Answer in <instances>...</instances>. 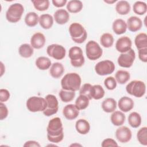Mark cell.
<instances>
[{"instance_id":"1","label":"cell","mask_w":147,"mask_h":147,"mask_svg":"<svg viewBox=\"0 0 147 147\" xmlns=\"http://www.w3.org/2000/svg\"><path fill=\"white\" fill-rule=\"evenodd\" d=\"M47 138L53 143H59L64 138L63 123L60 118L55 117L51 119L48 123L47 128Z\"/></svg>"},{"instance_id":"2","label":"cell","mask_w":147,"mask_h":147,"mask_svg":"<svg viewBox=\"0 0 147 147\" xmlns=\"http://www.w3.org/2000/svg\"><path fill=\"white\" fill-rule=\"evenodd\" d=\"M81 78L77 73L71 72L64 75L61 80V86L63 89L76 91L80 88Z\"/></svg>"},{"instance_id":"3","label":"cell","mask_w":147,"mask_h":147,"mask_svg":"<svg viewBox=\"0 0 147 147\" xmlns=\"http://www.w3.org/2000/svg\"><path fill=\"white\" fill-rule=\"evenodd\" d=\"M69 33L72 40L78 44L84 42L87 37L86 30L83 25L78 22H74L70 25Z\"/></svg>"},{"instance_id":"4","label":"cell","mask_w":147,"mask_h":147,"mask_svg":"<svg viewBox=\"0 0 147 147\" xmlns=\"http://www.w3.org/2000/svg\"><path fill=\"white\" fill-rule=\"evenodd\" d=\"M24 11V7L22 4L19 3L11 4L6 13V20L10 22L16 23L21 20Z\"/></svg>"},{"instance_id":"5","label":"cell","mask_w":147,"mask_h":147,"mask_svg":"<svg viewBox=\"0 0 147 147\" xmlns=\"http://www.w3.org/2000/svg\"><path fill=\"white\" fill-rule=\"evenodd\" d=\"M126 90L129 94L136 98H141L145 94L146 86L144 82L134 80L127 84Z\"/></svg>"},{"instance_id":"6","label":"cell","mask_w":147,"mask_h":147,"mask_svg":"<svg viewBox=\"0 0 147 147\" xmlns=\"http://www.w3.org/2000/svg\"><path fill=\"white\" fill-rule=\"evenodd\" d=\"M26 105L29 111L35 113L43 111L46 108L47 102L44 98L33 96L27 100Z\"/></svg>"},{"instance_id":"7","label":"cell","mask_w":147,"mask_h":147,"mask_svg":"<svg viewBox=\"0 0 147 147\" xmlns=\"http://www.w3.org/2000/svg\"><path fill=\"white\" fill-rule=\"evenodd\" d=\"M71 65L74 67H81L85 62L82 49L76 46L71 47L68 52Z\"/></svg>"},{"instance_id":"8","label":"cell","mask_w":147,"mask_h":147,"mask_svg":"<svg viewBox=\"0 0 147 147\" xmlns=\"http://www.w3.org/2000/svg\"><path fill=\"white\" fill-rule=\"evenodd\" d=\"M86 53L88 59L96 60L102 56L103 50L96 41L91 40L86 44Z\"/></svg>"},{"instance_id":"9","label":"cell","mask_w":147,"mask_h":147,"mask_svg":"<svg viewBox=\"0 0 147 147\" xmlns=\"http://www.w3.org/2000/svg\"><path fill=\"white\" fill-rule=\"evenodd\" d=\"M115 69V64L112 61L105 60L98 62L95 66L96 73L100 76L107 75L112 74Z\"/></svg>"},{"instance_id":"10","label":"cell","mask_w":147,"mask_h":147,"mask_svg":"<svg viewBox=\"0 0 147 147\" xmlns=\"http://www.w3.org/2000/svg\"><path fill=\"white\" fill-rule=\"evenodd\" d=\"M47 106L45 109L42 111L43 114L47 117L56 114L59 109V102L57 98L52 95L48 94L45 97Z\"/></svg>"},{"instance_id":"11","label":"cell","mask_w":147,"mask_h":147,"mask_svg":"<svg viewBox=\"0 0 147 147\" xmlns=\"http://www.w3.org/2000/svg\"><path fill=\"white\" fill-rule=\"evenodd\" d=\"M136 58V53L130 49L125 53H122L118 57L117 62L119 66L123 68H130L132 66Z\"/></svg>"},{"instance_id":"12","label":"cell","mask_w":147,"mask_h":147,"mask_svg":"<svg viewBox=\"0 0 147 147\" xmlns=\"http://www.w3.org/2000/svg\"><path fill=\"white\" fill-rule=\"evenodd\" d=\"M47 53L50 56L56 60H62L64 58L66 51L64 47L61 45L53 44L48 46Z\"/></svg>"},{"instance_id":"13","label":"cell","mask_w":147,"mask_h":147,"mask_svg":"<svg viewBox=\"0 0 147 147\" xmlns=\"http://www.w3.org/2000/svg\"><path fill=\"white\" fill-rule=\"evenodd\" d=\"M131 131L126 126H121L116 130L115 137L117 140L121 143H126L129 142L131 140Z\"/></svg>"},{"instance_id":"14","label":"cell","mask_w":147,"mask_h":147,"mask_svg":"<svg viewBox=\"0 0 147 147\" xmlns=\"http://www.w3.org/2000/svg\"><path fill=\"white\" fill-rule=\"evenodd\" d=\"M131 40L129 37L122 36L117 40L115 43V48L121 53H125L131 49Z\"/></svg>"},{"instance_id":"15","label":"cell","mask_w":147,"mask_h":147,"mask_svg":"<svg viewBox=\"0 0 147 147\" xmlns=\"http://www.w3.org/2000/svg\"><path fill=\"white\" fill-rule=\"evenodd\" d=\"M79 114V110L76 106L73 104L66 105L63 110V114L65 118L68 120H73L78 117Z\"/></svg>"},{"instance_id":"16","label":"cell","mask_w":147,"mask_h":147,"mask_svg":"<svg viewBox=\"0 0 147 147\" xmlns=\"http://www.w3.org/2000/svg\"><path fill=\"white\" fill-rule=\"evenodd\" d=\"M45 41V36L40 32H37L32 36L30 38V45L33 48L39 49L44 46Z\"/></svg>"},{"instance_id":"17","label":"cell","mask_w":147,"mask_h":147,"mask_svg":"<svg viewBox=\"0 0 147 147\" xmlns=\"http://www.w3.org/2000/svg\"><path fill=\"white\" fill-rule=\"evenodd\" d=\"M118 106L120 110L122 112L127 113L134 107V101L129 97L123 96L118 100Z\"/></svg>"},{"instance_id":"18","label":"cell","mask_w":147,"mask_h":147,"mask_svg":"<svg viewBox=\"0 0 147 147\" xmlns=\"http://www.w3.org/2000/svg\"><path fill=\"white\" fill-rule=\"evenodd\" d=\"M53 17L57 24L59 25H64L69 21V14L66 10L60 9L57 10L55 12Z\"/></svg>"},{"instance_id":"19","label":"cell","mask_w":147,"mask_h":147,"mask_svg":"<svg viewBox=\"0 0 147 147\" xmlns=\"http://www.w3.org/2000/svg\"><path fill=\"white\" fill-rule=\"evenodd\" d=\"M127 28L132 32H136L142 26V20L136 16H131L129 17L127 20Z\"/></svg>"},{"instance_id":"20","label":"cell","mask_w":147,"mask_h":147,"mask_svg":"<svg viewBox=\"0 0 147 147\" xmlns=\"http://www.w3.org/2000/svg\"><path fill=\"white\" fill-rule=\"evenodd\" d=\"M112 28L114 32L117 34H122L127 30L126 22L122 19H116L113 23Z\"/></svg>"},{"instance_id":"21","label":"cell","mask_w":147,"mask_h":147,"mask_svg":"<svg viewBox=\"0 0 147 147\" xmlns=\"http://www.w3.org/2000/svg\"><path fill=\"white\" fill-rule=\"evenodd\" d=\"M64 72V67L61 63L56 62L53 63L50 68L49 73L52 77L55 79L60 78Z\"/></svg>"},{"instance_id":"22","label":"cell","mask_w":147,"mask_h":147,"mask_svg":"<svg viewBox=\"0 0 147 147\" xmlns=\"http://www.w3.org/2000/svg\"><path fill=\"white\" fill-rule=\"evenodd\" d=\"M75 128L79 134H86L90 130V125L87 120L84 119H79L76 122Z\"/></svg>"},{"instance_id":"23","label":"cell","mask_w":147,"mask_h":147,"mask_svg":"<svg viewBox=\"0 0 147 147\" xmlns=\"http://www.w3.org/2000/svg\"><path fill=\"white\" fill-rule=\"evenodd\" d=\"M126 117L124 113L120 111H114L110 117L111 123L117 126L122 125L125 121Z\"/></svg>"},{"instance_id":"24","label":"cell","mask_w":147,"mask_h":147,"mask_svg":"<svg viewBox=\"0 0 147 147\" xmlns=\"http://www.w3.org/2000/svg\"><path fill=\"white\" fill-rule=\"evenodd\" d=\"M40 25L44 29H49L53 24V18L49 14H43L39 17Z\"/></svg>"},{"instance_id":"25","label":"cell","mask_w":147,"mask_h":147,"mask_svg":"<svg viewBox=\"0 0 147 147\" xmlns=\"http://www.w3.org/2000/svg\"><path fill=\"white\" fill-rule=\"evenodd\" d=\"M101 106L105 112L107 113H112L117 108V102L112 98H108L102 102Z\"/></svg>"},{"instance_id":"26","label":"cell","mask_w":147,"mask_h":147,"mask_svg":"<svg viewBox=\"0 0 147 147\" xmlns=\"http://www.w3.org/2000/svg\"><path fill=\"white\" fill-rule=\"evenodd\" d=\"M83 6L82 1L79 0H71L67 4V9L69 13H76L82 10Z\"/></svg>"},{"instance_id":"27","label":"cell","mask_w":147,"mask_h":147,"mask_svg":"<svg viewBox=\"0 0 147 147\" xmlns=\"http://www.w3.org/2000/svg\"><path fill=\"white\" fill-rule=\"evenodd\" d=\"M115 10L120 15H126L130 10V5L126 1H118L115 5Z\"/></svg>"},{"instance_id":"28","label":"cell","mask_w":147,"mask_h":147,"mask_svg":"<svg viewBox=\"0 0 147 147\" xmlns=\"http://www.w3.org/2000/svg\"><path fill=\"white\" fill-rule=\"evenodd\" d=\"M33 48L29 44H23L21 45L18 48L20 55L24 58L30 57L33 55Z\"/></svg>"},{"instance_id":"29","label":"cell","mask_w":147,"mask_h":147,"mask_svg":"<svg viewBox=\"0 0 147 147\" xmlns=\"http://www.w3.org/2000/svg\"><path fill=\"white\" fill-rule=\"evenodd\" d=\"M35 64L36 67L40 70H47L52 65L51 60L45 56L38 57L36 60Z\"/></svg>"},{"instance_id":"30","label":"cell","mask_w":147,"mask_h":147,"mask_svg":"<svg viewBox=\"0 0 147 147\" xmlns=\"http://www.w3.org/2000/svg\"><path fill=\"white\" fill-rule=\"evenodd\" d=\"M134 43L138 50L147 48V35L145 33L137 34L134 40Z\"/></svg>"},{"instance_id":"31","label":"cell","mask_w":147,"mask_h":147,"mask_svg":"<svg viewBox=\"0 0 147 147\" xmlns=\"http://www.w3.org/2000/svg\"><path fill=\"white\" fill-rule=\"evenodd\" d=\"M141 117L137 112L131 113L128 117L129 124L133 128H137L141 124Z\"/></svg>"},{"instance_id":"32","label":"cell","mask_w":147,"mask_h":147,"mask_svg":"<svg viewBox=\"0 0 147 147\" xmlns=\"http://www.w3.org/2000/svg\"><path fill=\"white\" fill-rule=\"evenodd\" d=\"M39 17L35 12L31 11L27 13L25 17V22L29 27L35 26L38 22Z\"/></svg>"},{"instance_id":"33","label":"cell","mask_w":147,"mask_h":147,"mask_svg":"<svg viewBox=\"0 0 147 147\" xmlns=\"http://www.w3.org/2000/svg\"><path fill=\"white\" fill-rule=\"evenodd\" d=\"M105 92L103 87L99 84L92 86L91 90V96L92 98L98 100L102 98L105 95Z\"/></svg>"},{"instance_id":"34","label":"cell","mask_w":147,"mask_h":147,"mask_svg":"<svg viewBox=\"0 0 147 147\" xmlns=\"http://www.w3.org/2000/svg\"><path fill=\"white\" fill-rule=\"evenodd\" d=\"M130 78V73L125 70H118L115 75V79L117 83L120 84H125Z\"/></svg>"},{"instance_id":"35","label":"cell","mask_w":147,"mask_h":147,"mask_svg":"<svg viewBox=\"0 0 147 147\" xmlns=\"http://www.w3.org/2000/svg\"><path fill=\"white\" fill-rule=\"evenodd\" d=\"M59 95L61 100L63 102L67 103L72 101L74 99L75 96V92L70 90H64L62 88L60 91Z\"/></svg>"},{"instance_id":"36","label":"cell","mask_w":147,"mask_h":147,"mask_svg":"<svg viewBox=\"0 0 147 147\" xmlns=\"http://www.w3.org/2000/svg\"><path fill=\"white\" fill-rule=\"evenodd\" d=\"M90 99L85 95H79L75 101V105L79 110L86 109L89 105Z\"/></svg>"},{"instance_id":"37","label":"cell","mask_w":147,"mask_h":147,"mask_svg":"<svg viewBox=\"0 0 147 147\" xmlns=\"http://www.w3.org/2000/svg\"><path fill=\"white\" fill-rule=\"evenodd\" d=\"M100 42L103 47L110 48L113 45L114 37L111 34L105 33L101 36L100 38Z\"/></svg>"},{"instance_id":"38","label":"cell","mask_w":147,"mask_h":147,"mask_svg":"<svg viewBox=\"0 0 147 147\" xmlns=\"http://www.w3.org/2000/svg\"><path fill=\"white\" fill-rule=\"evenodd\" d=\"M133 10L138 15H144L147 11L146 3L142 1H136L133 6Z\"/></svg>"},{"instance_id":"39","label":"cell","mask_w":147,"mask_h":147,"mask_svg":"<svg viewBox=\"0 0 147 147\" xmlns=\"http://www.w3.org/2000/svg\"><path fill=\"white\" fill-rule=\"evenodd\" d=\"M34 8L40 11L47 10L49 6V1L48 0H32Z\"/></svg>"},{"instance_id":"40","label":"cell","mask_w":147,"mask_h":147,"mask_svg":"<svg viewBox=\"0 0 147 147\" xmlns=\"http://www.w3.org/2000/svg\"><path fill=\"white\" fill-rule=\"evenodd\" d=\"M138 142L142 145H147V127H142L139 129L137 133Z\"/></svg>"},{"instance_id":"41","label":"cell","mask_w":147,"mask_h":147,"mask_svg":"<svg viewBox=\"0 0 147 147\" xmlns=\"http://www.w3.org/2000/svg\"><path fill=\"white\" fill-rule=\"evenodd\" d=\"M117 82L113 76H109L106 78L104 80V84L107 89L109 90H113L117 87Z\"/></svg>"},{"instance_id":"42","label":"cell","mask_w":147,"mask_h":147,"mask_svg":"<svg viewBox=\"0 0 147 147\" xmlns=\"http://www.w3.org/2000/svg\"><path fill=\"white\" fill-rule=\"evenodd\" d=\"M92 85L90 83L84 84L80 89L79 94L80 95H83L86 96L90 100L92 99L91 96V90Z\"/></svg>"},{"instance_id":"43","label":"cell","mask_w":147,"mask_h":147,"mask_svg":"<svg viewBox=\"0 0 147 147\" xmlns=\"http://www.w3.org/2000/svg\"><path fill=\"white\" fill-rule=\"evenodd\" d=\"M10 92L9 91L4 88H1L0 90V101L1 102H5L10 98Z\"/></svg>"},{"instance_id":"44","label":"cell","mask_w":147,"mask_h":147,"mask_svg":"<svg viewBox=\"0 0 147 147\" xmlns=\"http://www.w3.org/2000/svg\"><path fill=\"white\" fill-rule=\"evenodd\" d=\"M8 115V109L3 102L0 103V119L3 120Z\"/></svg>"},{"instance_id":"45","label":"cell","mask_w":147,"mask_h":147,"mask_svg":"<svg viewBox=\"0 0 147 147\" xmlns=\"http://www.w3.org/2000/svg\"><path fill=\"white\" fill-rule=\"evenodd\" d=\"M101 146L102 147L118 146V145L114 140H113L112 138H106L102 141Z\"/></svg>"},{"instance_id":"46","label":"cell","mask_w":147,"mask_h":147,"mask_svg":"<svg viewBox=\"0 0 147 147\" xmlns=\"http://www.w3.org/2000/svg\"><path fill=\"white\" fill-rule=\"evenodd\" d=\"M138 57L141 61L147 62V48L138 50Z\"/></svg>"},{"instance_id":"47","label":"cell","mask_w":147,"mask_h":147,"mask_svg":"<svg viewBox=\"0 0 147 147\" xmlns=\"http://www.w3.org/2000/svg\"><path fill=\"white\" fill-rule=\"evenodd\" d=\"M53 5L56 7H63L67 3V0H52Z\"/></svg>"},{"instance_id":"48","label":"cell","mask_w":147,"mask_h":147,"mask_svg":"<svg viewBox=\"0 0 147 147\" xmlns=\"http://www.w3.org/2000/svg\"><path fill=\"white\" fill-rule=\"evenodd\" d=\"M24 146H38L40 147V144L35 141H28L24 144Z\"/></svg>"},{"instance_id":"49","label":"cell","mask_w":147,"mask_h":147,"mask_svg":"<svg viewBox=\"0 0 147 147\" xmlns=\"http://www.w3.org/2000/svg\"><path fill=\"white\" fill-rule=\"evenodd\" d=\"M117 1V0H113V1H104L105 2L107 3H109V4H112L114 2H115Z\"/></svg>"},{"instance_id":"50","label":"cell","mask_w":147,"mask_h":147,"mask_svg":"<svg viewBox=\"0 0 147 147\" xmlns=\"http://www.w3.org/2000/svg\"><path fill=\"white\" fill-rule=\"evenodd\" d=\"M75 145H77V146H81V145H79V144H72V145H71V146H75Z\"/></svg>"}]
</instances>
